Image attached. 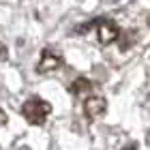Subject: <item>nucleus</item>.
<instances>
[{"mask_svg": "<svg viewBox=\"0 0 150 150\" xmlns=\"http://www.w3.org/2000/svg\"><path fill=\"white\" fill-rule=\"evenodd\" d=\"M50 114H52V103H47V101L39 99V97L26 99L22 105V116L30 125H43Z\"/></svg>", "mask_w": 150, "mask_h": 150, "instance_id": "nucleus-1", "label": "nucleus"}, {"mask_svg": "<svg viewBox=\"0 0 150 150\" xmlns=\"http://www.w3.org/2000/svg\"><path fill=\"white\" fill-rule=\"evenodd\" d=\"M105 112H107V101H105L103 94H88L84 99V114L90 120L101 118Z\"/></svg>", "mask_w": 150, "mask_h": 150, "instance_id": "nucleus-2", "label": "nucleus"}, {"mask_svg": "<svg viewBox=\"0 0 150 150\" xmlns=\"http://www.w3.org/2000/svg\"><path fill=\"white\" fill-rule=\"evenodd\" d=\"M97 37H99V43H103V45L116 43V41L120 39L118 24L112 22V19H101V22L97 24Z\"/></svg>", "mask_w": 150, "mask_h": 150, "instance_id": "nucleus-3", "label": "nucleus"}, {"mask_svg": "<svg viewBox=\"0 0 150 150\" xmlns=\"http://www.w3.org/2000/svg\"><path fill=\"white\" fill-rule=\"evenodd\" d=\"M60 67H62V58H60L58 54L45 50L43 54H41V60H39L37 71L39 73H54V71H58Z\"/></svg>", "mask_w": 150, "mask_h": 150, "instance_id": "nucleus-4", "label": "nucleus"}, {"mask_svg": "<svg viewBox=\"0 0 150 150\" xmlns=\"http://www.w3.org/2000/svg\"><path fill=\"white\" fill-rule=\"evenodd\" d=\"M88 90H92V81L86 79V77H77L73 81V86H71L73 94H81V92H88Z\"/></svg>", "mask_w": 150, "mask_h": 150, "instance_id": "nucleus-5", "label": "nucleus"}, {"mask_svg": "<svg viewBox=\"0 0 150 150\" xmlns=\"http://www.w3.org/2000/svg\"><path fill=\"white\" fill-rule=\"evenodd\" d=\"M6 56H9V50H6V45L0 41V60H4Z\"/></svg>", "mask_w": 150, "mask_h": 150, "instance_id": "nucleus-6", "label": "nucleus"}, {"mask_svg": "<svg viewBox=\"0 0 150 150\" xmlns=\"http://www.w3.org/2000/svg\"><path fill=\"white\" fill-rule=\"evenodd\" d=\"M2 125H6V114H4V110H0V127Z\"/></svg>", "mask_w": 150, "mask_h": 150, "instance_id": "nucleus-7", "label": "nucleus"}, {"mask_svg": "<svg viewBox=\"0 0 150 150\" xmlns=\"http://www.w3.org/2000/svg\"><path fill=\"white\" fill-rule=\"evenodd\" d=\"M148 22H150V17H148Z\"/></svg>", "mask_w": 150, "mask_h": 150, "instance_id": "nucleus-8", "label": "nucleus"}]
</instances>
